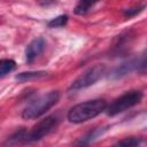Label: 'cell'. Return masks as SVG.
I'll return each instance as SVG.
<instances>
[{
    "instance_id": "cell-11",
    "label": "cell",
    "mask_w": 147,
    "mask_h": 147,
    "mask_svg": "<svg viewBox=\"0 0 147 147\" xmlns=\"http://www.w3.org/2000/svg\"><path fill=\"white\" fill-rule=\"evenodd\" d=\"M106 131H107V127H96V129H93V130H92V131H90L86 136H84V137L80 139V141H78V144H79V145L88 144V142H91V141L95 140L98 137L102 136V134H103V132H106Z\"/></svg>"
},
{
    "instance_id": "cell-4",
    "label": "cell",
    "mask_w": 147,
    "mask_h": 147,
    "mask_svg": "<svg viewBox=\"0 0 147 147\" xmlns=\"http://www.w3.org/2000/svg\"><path fill=\"white\" fill-rule=\"evenodd\" d=\"M142 99V93L140 91H129L122 94L121 96L116 98L109 106L106 108V113L108 116L118 115L136 105H138Z\"/></svg>"
},
{
    "instance_id": "cell-1",
    "label": "cell",
    "mask_w": 147,
    "mask_h": 147,
    "mask_svg": "<svg viewBox=\"0 0 147 147\" xmlns=\"http://www.w3.org/2000/svg\"><path fill=\"white\" fill-rule=\"evenodd\" d=\"M106 108H107V102L103 99L88 100L70 108L67 118L71 123H76V124L83 123L96 117L98 115L103 113Z\"/></svg>"
},
{
    "instance_id": "cell-6",
    "label": "cell",
    "mask_w": 147,
    "mask_h": 147,
    "mask_svg": "<svg viewBox=\"0 0 147 147\" xmlns=\"http://www.w3.org/2000/svg\"><path fill=\"white\" fill-rule=\"evenodd\" d=\"M146 55H141V56H137L133 59H130L125 62H123L122 64H119L118 67L114 68L109 74H108V78L110 79H118V78H123L124 76L129 75L130 72H132L133 70H138L139 65L141 64L142 60L145 59Z\"/></svg>"
},
{
    "instance_id": "cell-15",
    "label": "cell",
    "mask_w": 147,
    "mask_h": 147,
    "mask_svg": "<svg viewBox=\"0 0 147 147\" xmlns=\"http://www.w3.org/2000/svg\"><path fill=\"white\" fill-rule=\"evenodd\" d=\"M140 144H141V139L131 137V138H125V139H123V140H119L116 145H117V146L132 147V146H138V145H140Z\"/></svg>"
},
{
    "instance_id": "cell-12",
    "label": "cell",
    "mask_w": 147,
    "mask_h": 147,
    "mask_svg": "<svg viewBox=\"0 0 147 147\" xmlns=\"http://www.w3.org/2000/svg\"><path fill=\"white\" fill-rule=\"evenodd\" d=\"M16 68V63L14 60L10 59H2L0 61V76L5 77L7 74L11 72L13 70H15Z\"/></svg>"
},
{
    "instance_id": "cell-13",
    "label": "cell",
    "mask_w": 147,
    "mask_h": 147,
    "mask_svg": "<svg viewBox=\"0 0 147 147\" xmlns=\"http://www.w3.org/2000/svg\"><path fill=\"white\" fill-rule=\"evenodd\" d=\"M68 23V16L67 15H60V16H56L54 18H52L51 21L47 22V26L48 28H62L64 26L65 24Z\"/></svg>"
},
{
    "instance_id": "cell-5",
    "label": "cell",
    "mask_w": 147,
    "mask_h": 147,
    "mask_svg": "<svg viewBox=\"0 0 147 147\" xmlns=\"http://www.w3.org/2000/svg\"><path fill=\"white\" fill-rule=\"evenodd\" d=\"M105 74H106V67L103 64H96L90 68L83 75H80L76 80L72 82V84L69 87V92L75 93L77 91H80L83 88H86L95 84Z\"/></svg>"
},
{
    "instance_id": "cell-7",
    "label": "cell",
    "mask_w": 147,
    "mask_h": 147,
    "mask_svg": "<svg viewBox=\"0 0 147 147\" xmlns=\"http://www.w3.org/2000/svg\"><path fill=\"white\" fill-rule=\"evenodd\" d=\"M46 47V41L44 38L39 37L33 39L25 48V60L26 63H32L45 49Z\"/></svg>"
},
{
    "instance_id": "cell-9",
    "label": "cell",
    "mask_w": 147,
    "mask_h": 147,
    "mask_svg": "<svg viewBox=\"0 0 147 147\" xmlns=\"http://www.w3.org/2000/svg\"><path fill=\"white\" fill-rule=\"evenodd\" d=\"M46 76H47L46 71H24V72L17 74L15 76V79L20 83H24V82H29V80L39 79V78H42Z\"/></svg>"
},
{
    "instance_id": "cell-2",
    "label": "cell",
    "mask_w": 147,
    "mask_h": 147,
    "mask_svg": "<svg viewBox=\"0 0 147 147\" xmlns=\"http://www.w3.org/2000/svg\"><path fill=\"white\" fill-rule=\"evenodd\" d=\"M59 99L60 93L57 91H51L46 94H42L28 103V106L22 111V117L24 119L39 118L40 116L46 114V111H48L53 106H55Z\"/></svg>"
},
{
    "instance_id": "cell-16",
    "label": "cell",
    "mask_w": 147,
    "mask_h": 147,
    "mask_svg": "<svg viewBox=\"0 0 147 147\" xmlns=\"http://www.w3.org/2000/svg\"><path fill=\"white\" fill-rule=\"evenodd\" d=\"M138 72H140L141 75H147V55L145 56V59L142 60L141 64L138 68Z\"/></svg>"
},
{
    "instance_id": "cell-8",
    "label": "cell",
    "mask_w": 147,
    "mask_h": 147,
    "mask_svg": "<svg viewBox=\"0 0 147 147\" xmlns=\"http://www.w3.org/2000/svg\"><path fill=\"white\" fill-rule=\"evenodd\" d=\"M132 33L131 32H123L119 36L116 37L113 45V52L115 54H121L127 49V46L131 44L132 40Z\"/></svg>"
},
{
    "instance_id": "cell-14",
    "label": "cell",
    "mask_w": 147,
    "mask_h": 147,
    "mask_svg": "<svg viewBox=\"0 0 147 147\" xmlns=\"http://www.w3.org/2000/svg\"><path fill=\"white\" fill-rule=\"evenodd\" d=\"M145 8H146V5H140V6H137V7L127 8V9H124V10H123V15H124L126 18H130V17H133V16L138 15L139 13H141Z\"/></svg>"
},
{
    "instance_id": "cell-10",
    "label": "cell",
    "mask_w": 147,
    "mask_h": 147,
    "mask_svg": "<svg viewBox=\"0 0 147 147\" xmlns=\"http://www.w3.org/2000/svg\"><path fill=\"white\" fill-rule=\"evenodd\" d=\"M98 1L99 0H79L74 11L76 15H85L92 9V7H94Z\"/></svg>"
},
{
    "instance_id": "cell-3",
    "label": "cell",
    "mask_w": 147,
    "mask_h": 147,
    "mask_svg": "<svg viewBox=\"0 0 147 147\" xmlns=\"http://www.w3.org/2000/svg\"><path fill=\"white\" fill-rule=\"evenodd\" d=\"M59 125V117L55 115H49L41 121H39L30 131H25L22 139V144H30L41 140L44 137L52 133Z\"/></svg>"
}]
</instances>
